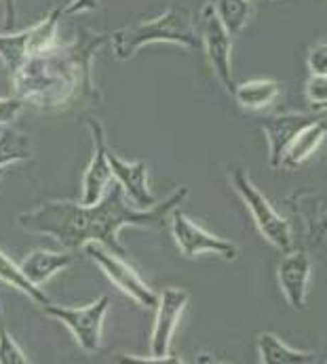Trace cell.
<instances>
[{
	"instance_id": "6da1fadb",
	"label": "cell",
	"mask_w": 327,
	"mask_h": 364,
	"mask_svg": "<svg viewBox=\"0 0 327 364\" xmlns=\"http://www.w3.org/2000/svg\"><path fill=\"white\" fill-rule=\"evenodd\" d=\"M188 188H177L167 200L155 203L148 208L127 205L125 192L118 183H112L93 205L53 200L34 210L17 215V223L34 234H45L57 240L63 249H81L87 242H98L118 257L127 255L118 234L123 228H150L161 230L173 208L188 196Z\"/></svg>"
},
{
	"instance_id": "7a4b0ae2",
	"label": "cell",
	"mask_w": 327,
	"mask_h": 364,
	"mask_svg": "<svg viewBox=\"0 0 327 364\" xmlns=\"http://www.w3.org/2000/svg\"><path fill=\"white\" fill-rule=\"evenodd\" d=\"M108 41V34L78 28L76 38L68 45L57 43L28 55L21 68L11 76L15 97L24 105L43 112L63 109L81 100H98L93 82V57Z\"/></svg>"
},
{
	"instance_id": "3957f363",
	"label": "cell",
	"mask_w": 327,
	"mask_h": 364,
	"mask_svg": "<svg viewBox=\"0 0 327 364\" xmlns=\"http://www.w3.org/2000/svg\"><path fill=\"white\" fill-rule=\"evenodd\" d=\"M112 43L114 59L127 61L135 53L148 45L171 43L186 49H201V38L194 26V19L184 6H169L155 19L125 26L108 36Z\"/></svg>"
},
{
	"instance_id": "277c9868",
	"label": "cell",
	"mask_w": 327,
	"mask_h": 364,
	"mask_svg": "<svg viewBox=\"0 0 327 364\" xmlns=\"http://www.w3.org/2000/svg\"><path fill=\"white\" fill-rule=\"evenodd\" d=\"M230 183H232L234 192L241 196V200L245 203V207L249 208L260 234L281 253L291 251L294 240H291V228H289L287 219L274 210L271 200L256 188V183L249 179L245 168L232 166L230 168Z\"/></svg>"
},
{
	"instance_id": "5b68a950",
	"label": "cell",
	"mask_w": 327,
	"mask_h": 364,
	"mask_svg": "<svg viewBox=\"0 0 327 364\" xmlns=\"http://www.w3.org/2000/svg\"><path fill=\"white\" fill-rule=\"evenodd\" d=\"M108 308V295L95 299L93 304H89L85 308H70V306H55V304L43 306L45 314H49L57 322H61L66 328H70L78 348H83L89 354L98 352L102 346V328H104Z\"/></svg>"
},
{
	"instance_id": "8992f818",
	"label": "cell",
	"mask_w": 327,
	"mask_h": 364,
	"mask_svg": "<svg viewBox=\"0 0 327 364\" xmlns=\"http://www.w3.org/2000/svg\"><path fill=\"white\" fill-rule=\"evenodd\" d=\"M169 228H171V236H173L180 253L188 259H194V257L205 255V253H214V255H218L226 261H234L239 257V249L230 240H224L219 236L209 234L205 228L197 225L180 208L171 210Z\"/></svg>"
},
{
	"instance_id": "52a82bcc",
	"label": "cell",
	"mask_w": 327,
	"mask_h": 364,
	"mask_svg": "<svg viewBox=\"0 0 327 364\" xmlns=\"http://www.w3.org/2000/svg\"><path fill=\"white\" fill-rule=\"evenodd\" d=\"M85 253L91 259L98 263V267L110 278V282L123 291L127 297H131L133 301H137L142 308H157L159 304V293L155 289H150L144 278L129 265L125 263L123 257L114 255L112 251H108L106 247L98 245V242H87L85 245Z\"/></svg>"
},
{
	"instance_id": "ba28073f",
	"label": "cell",
	"mask_w": 327,
	"mask_h": 364,
	"mask_svg": "<svg viewBox=\"0 0 327 364\" xmlns=\"http://www.w3.org/2000/svg\"><path fill=\"white\" fill-rule=\"evenodd\" d=\"M199 19H201V23H199L197 32L201 38V49L207 55L222 87L232 95L234 87H237L234 85V72H232V36L219 23L212 0L205 2Z\"/></svg>"
},
{
	"instance_id": "9c48e42d",
	"label": "cell",
	"mask_w": 327,
	"mask_h": 364,
	"mask_svg": "<svg viewBox=\"0 0 327 364\" xmlns=\"http://www.w3.org/2000/svg\"><path fill=\"white\" fill-rule=\"evenodd\" d=\"M326 112L317 114H300V112H291V114H276V116H266L260 118V127L264 131L266 144H269V162L273 168L281 166V160L285 150L289 148V144L294 141V137L308 127L311 122H315L317 118H321Z\"/></svg>"
},
{
	"instance_id": "30bf717a",
	"label": "cell",
	"mask_w": 327,
	"mask_h": 364,
	"mask_svg": "<svg viewBox=\"0 0 327 364\" xmlns=\"http://www.w3.org/2000/svg\"><path fill=\"white\" fill-rule=\"evenodd\" d=\"M188 291L184 289H175L169 287L159 295V304H157V318H155V326H152V337H150V348L155 356H167L171 354V337L177 328V322L182 318V314L188 306Z\"/></svg>"
},
{
	"instance_id": "8fae6325",
	"label": "cell",
	"mask_w": 327,
	"mask_h": 364,
	"mask_svg": "<svg viewBox=\"0 0 327 364\" xmlns=\"http://www.w3.org/2000/svg\"><path fill=\"white\" fill-rule=\"evenodd\" d=\"M89 129L93 137V156L85 171L83 179V205H93L102 198L112 181V171L108 164V148H106V131L104 124L95 118H89Z\"/></svg>"
},
{
	"instance_id": "7c38bea8",
	"label": "cell",
	"mask_w": 327,
	"mask_h": 364,
	"mask_svg": "<svg viewBox=\"0 0 327 364\" xmlns=\"http://www.w3.org/2000/svg\"><path fill=\"white\" fill-rule=\"evenodd\" d=\"M311 272H313V263L304 251H296V253L287 251V255L281 259L279 269H276L281 291L285 299L289 301V306L298 312L306 308Z\"/></svg>"
},
{
	"instance_id": "4fadbf2b",
	"label": "cell",
	"mask_w": 327,
	"mask_h": 364,
	"mask_svg": "<svg viewBox=\"0 0 327 364\" xmlns=\"http://www.w3.org/2000/svg\"><path fill=\"white\" fill-rule=\"evenodd\" d=\"M108 164L112 171V179H116V183L123 188L125 196H129V200L135 207L148 208L157 203L155 194L148 188V164L144 160L127 162V160L108 152Z\"/></svg>"
},
{
	"instance_id": "5bb4252c",
	"label": "cell",
	"mask_w": 327,
	"mask_h": 364,
	"mask_svg": "<svg viewBox=\"0 0 327 364\" xmlns=\"http://www.w3.org/2000/svg\"><path fill=\"white\" fill-rule=\"evenodd\" d=\"M327 133V122L326 114L321 118H317L315 122H311L308 127H304L296 137L294 141L289 144V148L285 150L283 160H281V166L285 168H296L300 166L302 162H306L308 158L317 152V148L323 144Z\"/></svg>"
},
{
	"instance_id": "9a60e30c",
	"label": "cell",
	"mask_w": 327,
	"mask_h": 364,
	"mask_svg": "<svg viewBox=\"0 0 327 364\" xmlns=\"http://www.w3.org/2000/svg\"><path fill=\"white\" fill-rule=\"evenodd\" d=\"M258 354L262 364H317L319 354L294 350L285 341H281L274 333L258 335Z\"/></svg>"
},
{
	"instance_id": "2e32d148",
	"label": "cell",
	"mask_w": 327,
	"mask_h": 364,
	"mask_svg": "<svg viewBox=\"0 0 327 364\" xmlns=\"http://www.w3.org/2000/svg\"><path fill=\"white\" fill-rule=\"evenodd\" d=\"M70 263H72V255H68V253L38 249V251H32L26 259L21 261L19 267L28 276V280H32L34 284L43 287L47 280H51L55 274L66 269Z\"/></svg>"
},
{
	"instance_id": "e0dca14e",
	"label": "cell",
	"mask_w": 327,
	"mask_h": 364,
	"mask_svg": "<svg viewBox=\"0 0 327 364\" xmlns=\"http://www.w3.org/2000/svg\"><path fill=\"white\" fill-rule=\"evenodd\" d=\"M279 93H281V85L276 80L260 78V80H247L243 85H237L232 91V97L243 109L258 112V109L273 105Z\"/></svg>"
},
{
	"instance_id": "ac0fdd59",
	"label": "cell",
	"mask_w": 327,
	"mask_h": 364,
	"mask_svg": "<svg viewBox=\"0 0 327 364\" xmlns=\"http://www.w3.org/2000/svg\"><path fill=\"white\" fill-rule=\"evenodd\" d=\"M0 280H2L4 284L13 287V289H17L19 293H24L28 299H32V301L38 304V306L51 304L49 295H47L38 284H34L32 280H28V276L21 272L19 263L9 259L2 251H0Z\"/></svg>"
},
{
	"instance_id": "d6986e66",
	"label": "cell",
	"mask_w": 327,
	"mask_h": 364,
	"mask_svg": "<svg viewBox=\"0 0 327 364\" xmlns=\"http://www.w3.org/2000/svg\"><path fill=\"white\" fill-rule=\"evenodd\" d=\"M212 4L230 36H239L254 17V4L249 0H212Z\"/></svg>"
},
{
	"instance_id": "ffe728a7",
	"label": "cell",
	"mask_w": 327,
	"mask_h": 364,
	"mask_svg": "<svg viewBox=\"0 0 327 364\" xmlns=\"http://www.w3.org/2000/svg\"><path fill=\"white\" fill-rule=\"evenodd\" d=\"M30 55V28L21 32L0 34V59L13 76Z\"/></svg>"
},
{
	"instance_id": "44dd1931",
	"label": "cell",
	"mask_w": 327,
	"mask_h": 364,
	"mask_svg": "<svg viewBox=\"0 0 327 364\" xmlns=\"http://www.w3.org/2000/svg\"><path fill=\"white\" fill-rule=\"evenodd\" d=\"M32 158V141L26 133L2 127L0 129V168Z\"/></svg>"
},
{
	"instance_id": "7402d4cb",
	"label": "cell",
	"mask_w": 327,
	"mask_h": 364,
	"mask_svg": "<svg viewBox=\"0 0 327 364\" xmlns=\"http://www.w3.org/2000/svg\"><path fill=\"white\" fill-rule=\"evenodd\" d=\"M28 356L13 339V335L0 324V364H28Z\"/></svg>"
},
{
	"instance_id": "603a6c76",
	"label": "cell",
	"mask_w": 327,
	"mask_h": 364,
	"mask_svg": "<svg viewBox=\"0 0 327 364\" xmlns=\"http://www.w3.org/2000/svg\"><path fill=\"white\" fill-rule=\"evenodd\" d=\"M306 100L313 105L326 109L327 74H311V78L306 82Z\"/></svg>"
},
{
	"instance_id": "cb8c5ba5",
	"label": "cell",
	"mask_w": 327,
	"mask_h": 364,
	"mask_svg": "<svg viewBox=\"0 0 327 364\" xmlns=\"http://www.w3.org/2000/svg\"><path fill=\"white\" fill-rule=\"evenodd\" d=\"M306 65H308V72L311 74H327V45L326 41L317 43L311 53H308V59H306Z\"/></svg>"
},
{
	"instance_id": "d4e9b609",
	"label": "cell",
	"mask_w": 327,
	"mask_h": 364,
	"mask_svg": "<svg viewBox=\"0 0 327 364\" xmlns=\"http://www.w3.org/2000/svg\"><path fill=\"white\" fill-rule=\"evenodd\" d=\"M24 109V102L19 97H0V127L11 124Z\"/></svg>"
},
{
	"instance_id": "484cf974",
	"label": "cell",
	"mask_w": 327,
	"mask_h": 364,
	"mask_svg": "<svg viewBox=\"0 0 327 364\" xmlns=\"http://www.w3.org/2000/svg\"><path fill=\"white\" fill-rule=\"evenodd\" d=\"M118 363H129V364H180L182 360L175 358L173 354H167V356H146V358H140V356H129V354H123L118 358Z\"/></svg>"
},
{
	"instance_id": "4316f807",
	"label": "cell",
	"mask_w": 327,
	"mask_h": 364,
	"mask_svg": "<svg viewBox=\"0 0 327 364\" xmlns=\"http://www.w3.org/2000/svg\"><path fill=\"white\" fill-rule=\"evenodd\" d=\"M98 6H100V0H68V2H63V15L95 11Z\"/></svg>"
},
{
	"instance_id": "83f0119b",
	"label": "cell",
	"mask_w": 327,
	"mask_h": 364,
	"mask_svg": "<svg viewBox=\"0 0 327 364\" xmlns=\"http://www.w3.org/2000/svg\"><path fill=\"white\" fill-rule=\"evenodd\" d=\"M2 2H4V32H13V28H15L17 0H2Z\"/></svg>"
},
{
	"instance_id": "f1b7e54d",
	"label": "cell",
	"mask_w": 327,
	"mask_h": 364,
	"mask_svg": "<svg viewBox=\"0 0 327 364\" xmlns=\"http://www.w3.org/2000/svg\"><path fill=\"white\" fill-rule=\"evenodd\" d=\"M2 175H4V171H2V168H0V179H2Z\"/></svg>"
}]
</instances>
